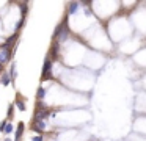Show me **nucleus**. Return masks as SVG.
<instances>
[{
	"label": "nucleus",
	"mask_w": 146,
	"mask_h": 141,
	"mask_svg": "<svg viewBox=\"0 0 146 141\" xmlns=\"http://www.w3.org/2000/svg\"><path fill=\"white\" fill-rule=\"evenodd\" d=\"M52 78V60L50 56L47 55V58H46L44 61V66H42V74H41V80H50Z\"/></svg>",
	"instance_id": "obj_1"
},
{
	"label": "nucleus",
	"mask_w": 146,
	"mask_h": 141,
	"mask_svg": "<svg viewBox=\"0 0 146 141\" xmlns=\"http://www.w3.org/2000/svg\"><path fill=\"white\" fill-rule=\"evenodd\" d=\"M68 34H69V31H68V28H66V21H64V22H61V24L55 28L54 38H58L60 41H64L68 38Z\"/></svg>",
	"instance_id": "obj_2"
},
{
	"label": "nucleus",
	"mask_w": 146,
	"mask_h": 141,
	"mask_svg": "<svg viewBox=\"0 0 146 141\" xmlns=\"http://www.w3.org/2000/svg\"><path fill=\"white\" fill-rule=\"evenodd\" d=\"M16 105H17V108H19L21 111H25V103H24L21 94H17V96H16Z\"/></svg>",
	"instance_id": "obj_6"
},
{
	"label": "nucleus",
	"mask_w": 146,
	"mask_h": 141,
	"mask_svg": "<svg viewBox=\"0 0 146 141\" xmlns=\"http://www.w3.org/2000/svg\"><path fill=\"white\" fill-rule=\"evenodd\" d=\"M11 55H13V50L8 49L5 44H2L0 46V64L3 66L5 63H8L11 60Z\"/></svg>",
	"instance_id": "obj_3"
},
{
	"label": "nucleus",
	"mask_w": 146,
	"mask_h": 141,
	"mask_svg": "<svg viewBox=\"0 0 146 141\" xmlns=\"http://www.w3.org/2000/svg\"><path fill=\"white\" fill-rule=\"evenodd\" d=\"M33 141H42V136H41V135H39V136H35V138H33Z\"/></svg>",
	"instance_id": "obj_14"
},
{
	"label": "nucleus",
	"mask_w": 146,
	"mask_h": 141,
	"mask_svg": "<svg viewBox=\"0 0 146 141\" xmlns=\"http://www.w3.org/2000/svg\"><path fill=\"white\" fill-rule=\"evenodd\" d=\"M77 9H79V3H77V2H71L69 6H68V11H69V14H74Z\"/></svg>",
	"instance_id": "obj_8"
},
{
	"label": "nucleus",
	"mask_w": 146,
	"mask_h": 141,
	"mask_svg": "<svg viewBox=\"0 0 146 141\" xmlns=\"http://www.w3.org/2000/svg\"><path fill=\"white\" fill-rule=\"evenodd\" d=\"M7 125H8V119H3V121L0 122V132H5Z\"/></svg>",
	"instance_id": "obj_12"
},
{
	"label": "nucleus",
	"mask_w": 146,
	"mask_h": 141,
	"mask_svg": "<svg viewBox=\"0 0 146 141\" xmlns=\"http://www.w3.org/2000/svg\"><path fill=\"white\" fill-rule=\"evenodd\" d=\"M24 24H25V19L21 17V19H19V22H17V25H16V33H19V31H21V28L24 27Z\"/></svg>",
	"instance_id": "obj_10"
},
{
	"label": "nucleus",
	"mask_w": 146,
	"mask_h": 141,
	"mask_svg": "<svg viewBox=\"0 0 146 141\" xmlns=\"http://www.w3.org/2000/svg\"><path fill=\"white\" fill-rule=\"evenodd\" d=\"M11 132H13V124H10V122H8V125H7V128H5L3 133L8 135V133H11Z\"/></svg>",
	"instance_id": "obj_13"
},
{
	"label": "nucleus",
	"mask_w": 146,
	"mask_h": 141,
	"mask_svg": "<svg viewBox=\"0 0 146 141\" xmlns=\"http://www.w3.org/2000/svg\"><path fill=\"white\" fill-rule=\"evenodd\" d=\"M24 127H25V124H24V122H19V124H17L16 138H14V141H21V138H22V135H24Z\"/></svg>",
	"instance_id": "obj_4"
},
{
	"label": "nucleus",
	"mask_w": 146,
	"mask_h": 141,
	"mask_svg": "<svg viewBox=\"0 0 146 141\" xmlns=\"http://www.w3.org/2000/svg\"><path fill=\"white\" fill-rule=\"evenodd\" d=\"M5 141H11V140H10V138H7V140H5Z\"/></svg>",
	"instance_id": "obj_15"
},
{
	"label": "nucleus",
	"mask_w": 146,
	"mask_h": 141,
	"mask_svg": "<svg viewBox=\"0 0 146 141\" xmlns=\"http://www.w3.org/2000/svg\"><path fill=\"white\" fill-rule=\"evenodd\" d=\"M32 128H33L35 132H42V130L46 128V122H44V121H33Z\"/></svg>",
	"instance_id": "obj_5"
},
{
	"label": "nucleus",
	"mask_w": 146,
	"mask_h": 141,
	"mask_svg": "<svg viewBox=\"0 0 146 141\" xmlns=\"http://www.w3.org/2000/svg\"><path fill=\"white\" fill-rule=\"evenodd\" d=\"M14 115V105L11 103L10 107H8V111H7V119H11V116Z\"/></svg>",
	"instance_id": "obj_11"
},
{
	"label": "nucleus",
	"mask_w": 146,
	"mask_h": 141,
	"mask_svg": "<svg viewBox=\"0 0 146 141\" xmlns=\"http://www.w3.org/2000/svg\"><path fill=\"white\" fill-rule=\"evenodd\" d=\"M0 81H2V85H10L11 83V77H10V74H2V78H0Z\"/></svg>",
	"instance_id": "obj_9"
},
{
	"label": "nucleus",
	"mask_w": 146,
	"mask_h": 141,
	"mask_svg": "<svg viewBox=\"0 0 146 141\" xmlns=\"http://www.w3.org/2000/svg\"><path fill=\"white\" fill-rule=\"evenodd\" d=\"M44 96H46V89L42 86H39L38 88V91H36V99L39 100V102H41L42 99H44Z\"/></svg>",
	"instance_id": "obj_7"
}]
</instances>
